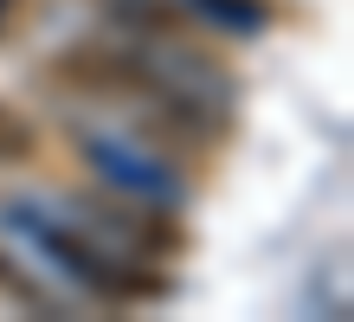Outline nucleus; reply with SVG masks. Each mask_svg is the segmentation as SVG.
<instances>
[{"mask_svg": "<svg viewBox=\"0 0 354 322\" xmlns=\"http://www.w3.org/2000/svg\"><path fill=\"white\" fill-rule=\"evenodd\" d=\"M71 206L84 213L91 232H103V245H116L129 258H174L187 245L174 213L149 206L142 193H71Z\"/></svg>", "mask_w": 354, "mask_h": 322, "instance_id": "nucleus-1", "label": "nucleus"}, {"mask_svg": "<svg viewBox=\"0 0 354 322\" xmlns=\"http://www.w3.org/2000/svg\"><path fill=\"white\" fill-rule=\"evenodd\" d=\"M26 161H39V129L13 103H0V168H26Z\"/></svg>", "mask_w": 354, "mask_h": 322, "instance_id": "nucleus-2", "label": "nucleus"}]
</instances>
